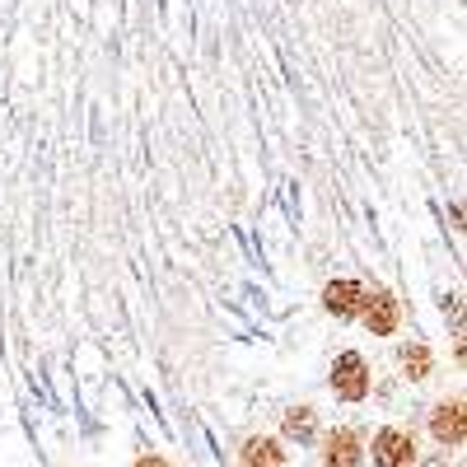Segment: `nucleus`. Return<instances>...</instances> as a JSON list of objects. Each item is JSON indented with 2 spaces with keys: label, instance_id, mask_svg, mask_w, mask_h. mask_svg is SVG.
<instances>
[{
  "label": "nucleus",
  "instance_id": "nucleus-1",
  "mask_svg": "<svg viewBox=\"0 0 467 467\" xmlns=\"http://www.w3.org/2000/svg\"><path fill=\"white\" fill-rule=\"evenodd\" d=\"M332 393L341 402H365L369 398V365L360 350H341L332 360Z\"/></svg>",
  "mask_w": 467,
  "mask_h": 467
},
{
  "label": "nucleus",
  "instance_id": "nucleus-2",
  "mask_svg": "<svg viewBox=\"0 0 467 467\" xmlns=\"http://www.w3.org/2000/svg\"><path fill=\"white\" fill-rule=\"evenodd\" d=\"M360 323H365L374 337H393V332H398V323H402V308H398L393 290H365Z\"/></svg>",
  "mask_w": 467,
  "mask_h": 467
},
{
  "label": "nucleus",
  "instance_id": "nucleus-3",
  "mask_svg": "<svg viewBox=\"0 0 467 467\" xmlns=\"http://www.w3.org/2000/svg\"><path fill=\"white\" fill-rule=\"evenodd\" d=\"M416 462V440L398 425H383L374 435V467H411Z\"/></svg>",
  "mask_w": 467,
  "mask_h": 467
},
{
  "label": "nucleus",
  "instance_id": "nucleus-4",
  "mask_svg": "<svg viewBox=\"0 0 467 467\" xmlns=\"http://www.w3.org/2000/svg\"><path fill=\"white\" fill-rule=\"evenodd\" d=\"M360 304H365V285L360 281H350V276H337L323 285V308L332 318L350 323V318H360Z\"/></svg>",
  "mask_w": 467,
  "mask_h": 467
},
{
  "label": "nucleus",
  "instance_id": "nucleus-5",
  "mask_svg": "<svg viewBox=\"0 0 467 467\" xmlns=\"http://www.w3.org/2000/svg\"><path fill=\"white\" fill-rule=\"evenodd\" d=\"M431 431H435V440H440L444 449H458V444H462L467 425H462V402H458V398H449V402H440V407H435Z\"/></svg>",
  "mask_w": 467,
  "mask_h": 467
},
{
  "label": "nucleus",
  "instance_id": "nucleus-6",
  "mask_svg": "<svg viewBox=\"0 0 467 467\" xmlns=\"http://www.w3.org/2000/svg\"><path fill=\"white\" fill-rule=\"evenodd\" d=\"M323 462H327V467H356V462H360V440H356V431H332V435H327V449H323Z\"/></svg>",
  "mask_w": 467,
  "mask_h": 467
},
{
  "label": "nucleus",
  "instance_id": "nucleus-7",
  "mask_svg": "<svg viewBox=\"0 0 467 467\" xmlns=\"http://www.w3.org/2000/svg\"><path fill=\"white\" fill-rule=\"evenodd\" d=\"M285 462V449L276 440H266V435H253L244 444V467H281Z\"/></svg>",
  "mask_w": 467,
  "mask_h": 467
},
{
  "label": "nucleus",
  "instance_id": "nucleus-8",
  "mask_svg": "<svg viewBox=\"0 0 467 467\" xmlns=\"http://www.w3.org/2000/svg\"><path fill=\"white\" fill-rule=\"evenodd\" d=\"M398 360H402L407 379H431V369H435V360H431V346H425V341L402 346V350H398Z\"/></svg>",
  "mask_w": 467,
  "mask_h": 467
},
{
  "label": "nucleus",
  "instance_id": "nucleus-9",
  "mask_svg": "<svg viewBox=\"0 0 467 467\" xmlns=\"http://www.w3.org/2000/svg\"><path fill=\"white\" fill-rule=\"evenodd\" d=\"M285 435L299 440V444L314 440V435H318V416H314V407H290V411H285Z\"/></svg>",
  "mask_w": 467,
  "mask_h": 467
},
{
  "label": "nucleus",
  "instance_id": "nucleus-10",
  "mask_svg": "<svg viewBox=\"0 0 467 467\" xmlns=\"http://www.w3.org/2000/svg\"><path fill=\"white\" fill-rule=\"evenodd\" d=\"M136 467H169L160 453H145V458H136Z\"/></svg>",
  "mask_w": 467,
  "mask_h": 467
},
{
  "label": "nucleus",
  "instance_id": "nucleus-11",
  "mask_svg": "<svg viewBox=\"0 0 467 467\" xmlns=\"http://www.w3.org/2000/svg\"><path fill=\"white\" fill-rule=\"evenodd\" d=\"M431 467H444V462H431Z\"/></svg>",
  "mask_w": 467,
  "mask_h": 467
}]
</instances>
